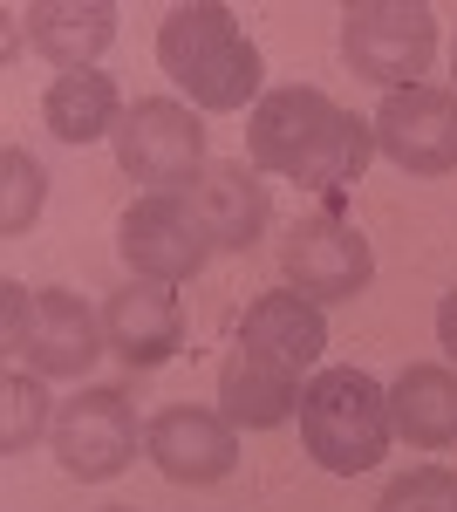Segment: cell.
<instances>
[{
	"label": "cell",
	"instance_id": "obj_11",
	"mask_svg": "<svg viewBox=\"0 0 457 512\" xmlns=\"http://www.w3.org/2000/svg\"><path fill=\"white\" fill-rule=\"evenodd\" d=\"M144 451L171 485H219L239 465V431L205 403H171L144 424Z\"/></svg>",
	"mask_w": 457,
	"mask_h": 512
},
{
	"label": "cell",
	"instance_id": "obj_14",
	"mask_svg": "<svg viewBox=\"0 0 457 512\" xmlns=\"http://www.w3.org/2000/svg\"><path fill=\"white\" fill-rule=\"evenodd\" d=\"M239 349H253V355H267V362H280V369L307 376L321 362V349H328V321H321V308L307 294L280 287V294H260L239 315Z\"/></svg>",
	"mask_w": 457,
	"mask_h": 512
},
{
	"label": "cell",
	"instance_id": "obj_6",
	"mask_svg": "<svg viewBox=\"0 0 457 512\" xmlns=\"http://www.w3.org/2000/svg\"><path fill=\"white\" fill-rule=\"evenodd\" d=\"M110 144H116L123 178L144 185V192H191V178L212 164L205 158V123H198V110L178 103V96H144V103H130Z\"/></svg>",
	"mask_w": 457,
	"mask_h": 512
},
{
	"label": "cell",
	"instance_id": "obj_13",
	"mask_svg": "<svg viewBox=\"0 0 457 512\" xmlns=\"http://www.w3.org/2000/svg\"><path fill=\"white\" fill-rule=\"evenodd\" d=\"M103 335L123 369H157L185 349V308L164 280H123L103 301Z\"/></svg>",
	"mask_w": 457,
	"mask_h": 512
},
{
	"label": "cell",
	"instance_id": "obj_19",
	"mask_svg": "<svg viewBox=\"0 0 457 512\" xmlns=\"http://www.w3.org/2000/svg\"><path fill=\"white\" fill-rule=\"evenodd\" d=\"M41 198H48V171H41L21 144H7V151H0V233L7 239L28 233L35 212H41Z\"/></svg>",
	"mask_w": 457,
	"mask_h": 512
},
{
	"label": "cell",
	"instance_id": "obj_20",
	"mask_svg": "<svg viewBox=\"0 0 457 512\" xmlns=\"http://www.w3.org/2000/svg\"><path fill=\"white\" fill-rule=\"evenodd\" d=\"M376 512H457V472L417 465V472H403L389 492H382Z\"/></svg>",
	"mask_w": 457,
	"mask_h": 512
},
{
	"label": "cell",
	"instance_id": "obj_22",
	"mask_svg": "<svg viewBox=\"0 0 457 512\" xmlns=\"http://www.w3.org/2000/svg\"><path fill=\"white\" fill-rule=\"evenodd\" d=\"M437 342H444V355L457 362V287L437 301Z\"/></svg>",
	"mask_w": 457,
	"mask_h": 512
},
{
	"label": "cell",
	"instance_id": "obj_10",
	"mask_svg": "<svg viewBox=\"0 0 457 512\" xmlns=\"http://www.w3.org/2000/svg\"><path fill=\"white\" fill-rule=\"evenodd\" d=\"M376 151L410 178H444L457 171V96L451 89H389L376 110Z\"/></svg>",
	"mask_w": 457,
	"mask_h": 512
},
{
	"label": "cell",
	"instance_id": "obj_8",
	"mask_svg": "<svg viewBox=\"0 0 457 512\" xmlns=\"http://www.w3.org/2000/svg\"><path fill=\"white\" fill-rule=\"evenodd\" d=\"M280 274L314 308H335V301L369 294L376 253H369V239L355 233L342 212H307V219H294V233L280 239Z\"/></svg>",
	"mask_w": 457,
	"mask_h": 512
},
{
	"label": "cell",
	"instance_id": "obj_7",
	"mask_svg": "<svg viewBox=\"0 0 457 512\" xmlns=\"http://www.w3.org/2000/svg\"><path fill=\"white\" fill-rule=\"evenodd\" d=\"M116 253H123L130 280H164V287H178V280L205 274L212 239L198 226V212L185 205V192H144V198H130L123 219H116Z\"/></svg>",
	"mask_w": 457,
	"mask_h": 512
},
{
	"label": "cell",
	"instance_id": "obj_12",
	"mask_svg": "<svg viewBox=\"0 0 457 512\" xmlns=\"http://www.w3.org/2000/svg\"><path fill=\"white\" fill-rule=\"evenodd\" d=\"M185 205L198 212V226L212 239V253H253L273 226V198L260 185V171L246 158H219L191 178Z\"/></svg>",
	"mask_w": 457,
	"mask_h": 512
},
{
	"label": "cell",
	"instance_id": "obj_18",
	"mask_svg": "<svg viewBox=\"0 0 457 512\" xmlns=\"http://www.w3.org/2000/svg\"><path fill=\"white\" fill-rule=\"evenodd\" d=\"M41 123L62 137V144H96V137H116L123 123V96L103 69H76V76H55L48 96H41Z\"/></svg>",
	"mask_w": 457,
	"mask_h": 512
},
{
	"label": "cell",
	"instance_id": "obj_23",
	"mask_svg": "<svg viewBox=\"0 0 457 512\" xmlns=\"http://www.w3.org/2000/svg\"><path fill=\"white\" fill-rule=\"evenodd\" d=\"M451 76H457V48H451Z\"/></svg>",
	"mask_w": 457,
	"mask_h": 512
},
{
	"label": "cell",
	"instance_id": "obj_3",
	"mask_svg": "<svg viewBox=\"0 0 457 512\" xmlns=\"http://www.w3.org/2000/svg\"><path fill=\"white\" fill-rule=\"evenodd\" d=\"M389 390L369 369H314L301 383V444L321 472L355 478L389 451Z\"/></svg>",
	"mask_w": 457,
	"mask_h": 512
},
{
	"label": "cell",
	"instance_id": "obj_24",
	"mask_svg": "<svg viewBox=\"0 0 457 512\" xmlns=\"http://www.w3.org/2000/svg\"><path fill=\"white\" fill-rule=\"evenodd\" d=\"M110 512H137V506H110Z\"/></svg>",
	"mask_w": 457,
	"mask_h": 512
},
{
	"label": "cell",
	"instance_id": "obj_15",
	"mask_svg": "<svg viewBox=\"0 0 457 512\" xmlns=\"http://www.w3.org/2000/svg\"><path fill=\"white\" fill-rule=\"evenodd\" d=\"M389 431L410 451H451L457 444V369L451 362H410L389 383Z\"/></svg>",
	"mask_w": 457,
	"mask_h": 512
},
{
	"label": "cell",
	"instance_id": "obj_5",
	"mask_svg": "<svg viewBox=\"0 0 457 512\" xmlns=\"http://www.w3.org/2000/svg\"><path fill=\"white\" fill-rule=\"evenodd\" d=\"M342 62L362 82L417 89L437 62V14L423 0H348L342 7Z\"/></svg>",
	"mask_w": 457,
	"mask_h": 512
},
{
	"label": "cell",
	"instance_id": "obj_21",
	"mask_svg": "<svg viewBox=\"0 0 457 512\" xmlns=\"http://www.w3.org/2000/svg\"><path fill=\"white\" fill-rule=\"evenodd\" d=\"M0 396H7V424H0V451H28L41 437V424H48V390H41L35 376H7L0 383Z\"/></svg>",
	"mask_w": 457,
	"mask_h": 512
},
{
	"label": "cell",
	"instance_id": "obj_1",
	"mask_svg": "<svg viewBox=\"0 0 457 512\" xmlns=\"http://www.w3.org/2000/svg\"><path fill=\"white\" fill-rule=\"evenodd\" d=\"M246 158L267 178H287L301 192H321L335 212V198L348 185H362V171L376 158V123L342 110L328 89H307V82H280L253 103L246 117Z\"/></svg>",
	"mask_w": 457,
	"mask_h": 512
},
{
	"label": "cell",
	"instance_id": "obj_2",
	"mask_svg": "<svg viewBox=\"0 0 457 512\" xmlns=\"http://www.w3.org/2000/svg\"><path fill=\"white\" fill-rule=\"evenodd\" d=\"M157 69L191 96V110L232 117L246 103H260V48L239 28V14L219 0H185L157 21Z\"/></svg>",
	"mask_w": 457,
	"mask_h": 512
},
{
	"label": "cell",
	"instance_id": "obj_9",
	"mask_svg": "<svg viewBox=\"0 0 457 512\" xmlns=\"http://www.w3.org/2000/svg\"><path fill=\"white\" fill-rule=\"evenodd\" d=\"M48 437H55V465L69 478H82V485H103V478H116L130 458H137V403L123 390H76L62 410H55V424H48Z\"/></svg>",
	"mask_w": 457,
	"mask_h": 512
},
{
	"label": "cell",
	"instance_id": "obj_4",
	"mask_svg": "<svg viewBox=\"0 0 457 512\" xmlns=\"http://www.w3.org/2000/svg\"><path fill=\"white\" fill-rule=\"evenodd\" d=\"M0 335L7 349L28 355L35 376H82L96 355L110 349L103 315L69 294V287H21V280H0Z\"/></svg>",
	"mask_w": 457,
	"mask_h": 512
},
{
	"label": "cell",
	"instance_id": "obj_17",
	"mask_svg": "<svg viewBox=\"0 0 457 512\" xmlns=\"http://www.w3.org/2000/svg\"><path fill=\"white\" fill-rule=\"evenodd\" d=\"M21 21H28V48L48 55L62 76L96 69V55L116 41V7L110 0H35Z\"/></svg>",
	"mask_w": 457,
	"mask_h": 512
},
{
	"label": "cell",
	"instance_id": "obj_16",
	"mask_svg": "<svg viewBox=\"0 0 457 512\" xmlns=\"http://www.w3.org/2000/svg\"><path fill=\"white\" fill-rule=\"evenodd\" d=\"M301 410V376L253 349H232L219 369V417L232 431H273Z\"/></svg>",
	"mask_w": 457,
	"mask_h": 512
}]
</instances>
